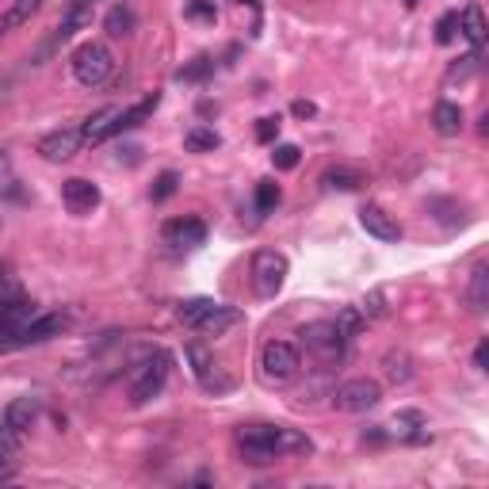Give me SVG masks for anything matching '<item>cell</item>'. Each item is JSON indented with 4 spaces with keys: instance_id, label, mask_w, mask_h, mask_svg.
Instances as JSON below:
<instances>
[{
    "instance_id": "cell-6",
    "label": "cell",
    "mask_w": 489,
    "mask_h": 489,
    "mask_svg": "<svg viewBox=\"0 0 489 489\" xmlns=\"http://www.w3.org/2000/svg\"><path fill=\"white\" fill-rule=\"evenodd\" d=\"M287 283V256L276 249H260L252 256V287L260 299H276Z\"/></svg>"
},
{
    "instance_id": "cell-23",
    "label": "cell",
    "mask_w": 489,
    "mask_h": 489,
    "mask_svg": "<svg viewBox=\"0 0 489 489\" xmlns=\"http://www.w3.org/2000/svg\"><path fill=\"white\" fill-rule=\"evenodd\" d=\"M467 302H470V310L474 314H485V306H489V264H474V272H470V287H467Z\"/></svg>"
},
{
    "instance_id": "cell-41",
    "label": "cell",
    "mask_w": 489,
    "mask_h": 489,
    "mask_svg": "<svg viewBox=\"0 0 489 489\" xmlns=\"http://www.w3.org/2000/svg\"><path fill=\"white\" fill-rule=\"evenodd\" d=\"M406 4H417V0H406Z\"/></svg>"
},
{
    "instance_id": "cell-8",
    "label": "cell",
    "mask_w": 489,
    "mask_h": 489,
    "mask_svg": "<svg viewBox=\"0 0 489 489\" xmlns=\"http://www.w3.org/2000/svg\"><path fill=\"white\" fill-rule=\"evenodd\" d=\"M188 360H191V371H195V378H199L203 390H211V394H226V390H234V378L218 367V360L203 345H188Z\"/></svg>"
},
{
    "instance_id": "cell-32",
    "label": "cell",
    "mask_w": 489,
    "mask_h": 489,
    "mask_svg": "<svg viewBox=\"0 0 489 489\" xmlns=\"http://www.w3.org/2000/svg\"><path fill=\"white\" fill-rule=\"evenodd\" d=\"M455 35H459V12H447V16L436 23V43L447 46V43H455Z\"/></svg>"
},
{
    "instance_id": "cell-21",
    "label": "cell",
    "mask_w": 489,
    "mask_h": 489,
    "mask_svg": "<svg viewBox=\"0 0 489 489\" xmlns=\"http://www.w3.org/2000/svg\"><path fill=\"white\" fill-rule=\"evenodd\" d=\"M383 375L394 386H406L409 378H413V356H409L406 348H390L386 356H383Z\"/></svg>"
},
{
    "instance_id": "cell-28",
    "label": "cell",
    "mask_w": 489,
    "mask_h": 489,
    "mask_svg": "<svg viewBox=\"0 0 489 489\" xmlns=\"http://www.w3.org/2000/svg\"><path fill=\"white\" fill-rule=\"evenodd\" d=\"M279 199H283V191H279L276 180H260V183H256V211H260V214L276 211Z\"/></svg>"
},
{
    "instance_id": "cell-11",
    "label": "cell",
    "mask_w": 489,
    "mask_h": 489,
    "mask_svg": "<svg viewBox=\"0 0 489 489\" xmlns=\"http://www.w3.org/2000/svg\"><path fill=\"white\" fill-rule=\"evenodd\" d=\"M360 226H363L371 237H378V241H401V226H398V218H394V214H386L383 206H375V203H367L363 211H360Z\"/></svg>"
},
{
    "instance_id": "cell-26",
    "label": "cell",
    "mask_w": 489,
    "mask_h": 489,
    "mask_svg": "<svg viewBox=\"0 0 489 489\" xmlns=\"http://www.w3.org/2000/svg\"><path fill=\"white\" fill-rule=\"evenodd\" d=\"M16 455H19V436L12 428L0 424V474H12L16 467Z\"/></svg>"
},
{
    "instance_id": "cell-25",
    "label": "cell",
    "mask_w": 489,
    "mask_h": 489,
    "mask_svg": "<svg viewBox=\"0 0 489 489\" xmlns=\"http://www.w3.org/2000/svg\"><path fill=\"white\" fill-rule=\"evenodd\" d=\"M322 183H325L329 191H356L360 183H363V176L352 173V168H329V173L322 176Z\"/></svg>"
},
{
    "instance_id": "cell-14",
    "label": "cell",
    "mask_w": 489,
    "mask_h": 489,
    "mask_svg": "<svg viewBox=\"0 0 489 489\" xmlns=\"http://www.w3.org/2000/svg\"><path fill=\"white\" fill-rule=\"evenodd\" d=\"M119 119H122V107H104V112H96V115L81 127L84 145H100V142L112 138V134H119Z\"/></svg>"
},
{
    "instance_id": "cell-22",
    "label": "cell",
    "mask_w": 489,
    "mask_h": 489,
    "mask_svg": "<svg viewBox=\"0 0 489 489\" xmlns=\"http://www.w3.org/2000/svg\"><path fill=\"white\" fill-rule=\"evenodd\" d=\"M459 31H462V39H467L474 50H482V43H485V12L478 4H467V8H462V16H459Z\"/></svg>"
},
{
    "instance_id": "cell-16",
    "label": "cell",
    "mask_w": 489,
    "mask_h": 489,
    "mask_svg": "<svg viewBox=\"0 0 489 489\" xmlns=\"http://www.w3.org/2000/svg\"><path fill=\"white\" fill-rule=\"evenodd\" d=\"M35 421H39V401H35V398H16L4 409V421H0V424L12 428L16 436H23V432H31V428H35Z\"/></svg>"
},
{
    "instance_id": "cell-27",
    "label": "cell",
    "mask_w": 489,
    "mask_h": 489,
    "mask_svg": "<svg viewBox=\"0 0 489 489\" xmlns=\"http://www.w3.org/2000/svg\"><path fill=\"white\" fill-rule=\"evenodd\" d=\"M183 145H188L191 153H206V150H218V134L206 130V127H191L183 134Z\"/></svg>"
},
{
    "instance_id": "cell-38",
    "label": "cell",
    "mask_w": 489,
    "mask_h": 489,
    "mask_svg": "<svg viewBox=\"0 0 489 489\" xmlns=\"http://www.w3.org/2000/svg\"><path fill=\"white\" fill-rule=\"evenodd\" d=\"M363 444H386V432L383 428H371V432H363Z\"/></svg>"
},
{
    "instance_id": "cell-10",
    "label": "cell",
    "mask_w": 489,
    "mask_h": 489,
    "mask_svg": "<svg viewBox=\"0 0 489 489\" xmlns=\"http://www.w3.org/2000/svg\"><path fill=\"white\" fill-rule=\"evenodd\" d=\"M81 145H84L81 127H66V130L46 134V138L39 142V153L46 157V161H69V157L81 153Z\"/></svg>"
},
{
    "instance_id": "cell-34",
    "label": "cell",
    "mask_w": 489,
    "mask_h": 489,
    "mask_svg": "<svg viewBox=\"0 0 489 489\" xmlns=\"http://www.w3.org/2000/svg\"><path fill=\"white\" fill-rule=\"evenodd\" d=\"M176 183H180L176 173H161V176H157V183H153V203L173 199V195H176Z\"/></svg>"
},
{
    "instance_id": "cell-33",
    "label": "cell",
    "mask_w": 489,
    "mask_h": 489,
    "mask_svg": "<svg viewBox=\"0 0 489 489\" xmlns=\"http://www.w3.org/2000/svg\"><path fill=\"white\" fill-rule=\"evenodd\" d=\"M183 16H188V19H199V23H214V19H218V8H214V0H191Z\"/></svg>"
},
{
    "instance_id": "cell-15",
    "label": "cell",
    "mask_w": 489,
    "mask_h": 489,
    "mask_svg": "<svg viewBox=\"0 0 489 489\" xmlns=\"http://www.w3.org/2000/svg\"><path fill=\"white\" fill-rule=\"evenodd\" d=\"M241 322V310L234 306H222V302H211V310L199 317V325H195V333H206V337H222L226 329H234Z\"/></svg>"
},
{
    "instance_id": "cell-13",
    "label": "cell",
    "mask_w": 489,
    "mask_h": 489,
    "mask_svg": "<svg viewBox=\"0 0 489 489\" xmlns=\"http://www.w3.org/2000/svg\"><path fill=\"white\" fill-rule=\"evenodd\" d=\"M61 329H66V317L61 314H35L27 325L19 329V340H16V348L19 345H43V340H50V337H58Z\"/></svg>"
},
{
    "instance_id": "cell-17",
    "label": "cell",
    "mask_w": 489,
    "mask_h": 489,
    "mask_svg": "<svg viewBox=\"0 0 489 489\" xmlns=\"http://www.w3.org/2000/svg\"><path fill=\"white\" fill-rule=\"evenodd\" d=\"M92 4H96V0H73L69 12H66V19L58 23V43H66L81 27H89V23H92Z\"/></svg>"
},
{
    "instance_id": "cell-35",
    "label": "cell",
    "mask_w": 489,
    "mask_h": 489,
    "mask_svg": "<svg viewBox=\"0 0 489 489\" xmlns=\"http://www.w3.org/2000/svg\"><path fill=\"white\" fill-rule=\"evenodd\" d=\"M363 317H371V322H378V317H386V291H371L363 302Z\"/></svg>"
},
{
    "instance_id": "cell-29",
    "label": "cell",
    "mask_w": 489,
    "mask_h": 489,
    "mask_svg": "<svg viewBox=\"0 0 489 489\" xmlns=\"http://www.w3.org/2000/svg\"><path fill=\"white\" fill-rule=\"evenodd\" d=\"M214 73V58H195L191 66H183V69H176V81H188V84H195V81H206Z\"/></svg>"
},
{
    "instance_id": "cell-2",
    "label": "cell",
    "mask_w": 489,
    "mask_h": 489,
    "mask_svg": "<svg viewBox=\"0 0 489 489\" xmlns=\"http://www.w3.org/2000/svg\"><path fill=\"white\" fill-rule=\"evenodd\" d=\"M168 371H173V356H168V352H161V348L142 352L138 367L130 371V406H145V401H153L161 394L168 383Z\"/></svg>"
},
{
    "instance_id": "cell-9",
    "label": "cell",
    "mask_w": 489,
    "mask_h": 489,
    "mask_svg": "<svg viewBox=\"0 0 489 489\" xmlns=\"http://www.w3.org/2000/svg\"><path fill=\"white\" fill-rule=\"evenodd\" d=\"M61 203H66L69 214H92L96 206H100V188L81 176H73L61 183Z\"/></svg>"
},
{
    "instance_id": "cell-37",
    "label": "cell",
    "mask_w": 489,
    "mask_h": 489,
    "mask_svg": "<svg viewBox=\"0 0 489 489\" xmlns=\"http://www.w3.org/2000/svg\"><path fill=\"white\" fill-rule=\"evenodd\" d=\"M314 112H317V107H314L310 100H295V115H299V119H310Z\"/></svg>"
},
{
    "instance_id": "cell-31",
    "label": "cell",
    "mask_w": 489,
    "mask_h": 489,
    "mask_svg": "<svg viewBox=\"0 0 489 489\" xmlns=\"http://www.w3.org/2000/svg\"><path fill=\"white\" fill-rule=\"evenodd\" d=\"M337 329L345 333V340H352V337H360V329H363V314L360 310H340V317H337Z\"/></svg>"
},
{
    "instance_id": "cell-5",
    "label": "cell",
    "mask_w": 489,
    "mask_h": 489,
    "mask_svg": "<svg viewBox=\"0 0 489 489\" xmlns=\"http://www.w3.org/2000/svg\"><path fill=\"white\" fill-rule=\"evenodd\" d=\"M112 73H115V58L104 43H81L77 50H73V77H77L84 89L104 84Z\"/></svg>"
},
{
    "instance_id": "cell-1",
    "label": "cell",
    "mask_w": 489,
    "mask_h": 489,
    "mask_svg": "<svg viewBox=\"0 0 489 489\" xmlns=\"http://www.w3.org/2000/svg\"><path fill=\"white\" fill-rule=\"evenodd\" d=\"M237 447L241 459L252 467H268V462L283 459V455H310L314 444L310 436H302L299 428H283V424H249L237 432Z\"/></svg>"
},
{
    "instance_id": "cell-4",
    "label": "cell",
    "mask_w": 489,
    "mask_h": 489,
    "mask_svg": "<svg viewBox=\"0 0 489 489\" xmlns=\"http://www.w3.org/2000/svg\"><path fill=\"white\" fill-rule=\"evenodd\" d=\"M299 340L306 352H314L317 360H322L325 367H337L340 360H345V333L337 329V322H310L299 329Z\"/></svg>"
},
{
    "instance_id": "cell-3",
    "label": "cell",
    "mask_w": 489,
    "mask_h": 489,
    "mask_svg": "<svg viewBox=\"0 0 489 489\" xmlns=\"http://www.w3.org/2000/svg\"><path fill=\"white\" fill-rule=\"evenodd\" d=\"M302 371V360H299V348L287 345V340H268L264 352H260V378L268 386H287L295 383Z\"/></svg>"
},
{
    "instance_id": "cell-24",
    "label": "cell",
    "mask_w": 489,
    "mask_h": 489,
    "mask_svg": "<svg viewBox=\"0 0 489 489\" xmlns=\"http://www.w3.org/2000/svg\"><path fill=\"white\" fill-rule=\"evenodd\" d=\"M104 31L112 35V39H127V35L134 31V12L127 4H115L112 12H107V19H104Z\"/></svg>"
},
{
    "instance_id": "cell-18",
    "label": "cell",
    "mask_w": 489,
    "mask_h": 489,
    "mask_svg": "<svg viewBox=\"0 0 489 489\" xmlns=\"http://www.w3.org/2000/svg\"><path fill=\"white\" fill-rule=\"evenodd\" d=\"M394 432L406 439V444H428L432 439V432H428V421L421 417L417 409H406V413H398V421H394Z\"/></svg>"
},
{
    "instance_id": "cell-7",
    "label": "cell",
    "mask_w": 489,
    "mask_h": 489,
    "mask_svg": "<svg viewBox=\"0 0 489 489\" xmlns=\"http://www.w3.org/2000/svg\"><path fill=\"white\" fill-rule=\"evenodd\" d=\"M378 401H383V386H378L375 378H348L333 394V406L340 413H367V409H375Z\"/></svg>"
},
{
    "instance_id": "cell-12",
    "label": "cell",
    "mask_w": 489,
    "mask_h": 489,
    "mask_svg": "<svg viewBox=\"0 0 489 489\" xmlns=\"http://www.w3.org/2000/svg\"><path fill=\"white\" fill-rule=\"evenodd\" d=\"M165 241L173 244V249H199L206 241V226L199 218H176V222L165 226Z\"/></svg>"
},
{
    "instance_id": "cell-40",
    "label": "cell",
    "mask_w": 489,
    "mask_h": 489,
    "mask_svg": "<svg viewBox=\"0 0 489 489\" xmlns=\"http://www.w3.org/2000/svg\"><path fill=\"white\" fill-rule=\"evenodd\" d=\"M4 176H8V157L0 153V180H4ZM4 183H8V180H4Z\"/></svg>"
},
{
    "instance_id": "cell-39",
    "label": "cell",
    "mask_w": 489,
    "mask_h": 489,
    "mask_svg": "<svg viewBox=\"0 0 489 489\" xmlns=\"http://www.w3.org/2000/svg\"><path fill=\"white\" fill-rule=\"evenodd\" d=\"M485 360H489V340H482V345H478V352H474V363H478L482 371H485Z\"/></svg>"
},
{
    "instance_id": "cell-20",
    "label": "cell",
    "mask_w": 489,
    "mask_h": 489,
    "mask_svg": "<svg viewBox=\"0 0 489 489\" xmlns=\"http://www.w3.org/2000/svg\"><path fill=\"white\" fill-rule=\"evenodd\" d=\"M432 127L439 138H459V130H462V107L459 104H436V112H432Z\"/></svg>"
},
{
    "instance_id": "cell-19",
    "label": "cell",
    "mask_w": 489,
    "mask_h": 489,
    "mask_svg": "<svg viewBox=\"0 0 489 489\" xmlns=\"http://www.w3.org/2000/svg\"><path fill=\"white\" fill-rule=\"evenodd\" d=\"M43 8V0H12V4L0 12V35L23 27V23H31V16Z\"/></svg>"
},
{
    "instance_id": "cell-30",
    "label": "cell",
    "mask_w": 489,
    "mask_h": 489,
    "mask_svg": "<svg viewBox=\"0 0 489 489\" xmlns=\"http://www.w3.org/2000/svg\"><path fill=\"white\" fill-rule=\"evenodd\" d=\"M299 161H302V150H299V145H291V142H283V145H276V150H272V165L283 168V173H287V168H295Z\"/></svg>"
},
{
    "instance_id": "cell-36",
    "label": "cell",
    "mask_w": 489,
    "mask_h": 489,
    "mask_svg": "<svg viewBox=\"0 0 489 489\" xmlns=\"http://www.w3.org/2000/svg\"><path fill=\"white\" fill-rule=\"evenodd\" d=\"M276 138H279V119L276 115L256 122V142H276Z\"/></svg>"
}]
</instances>
